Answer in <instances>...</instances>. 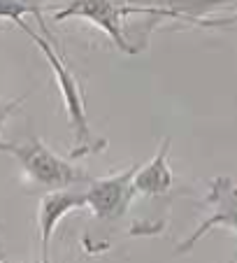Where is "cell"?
I'll return each instance as SVG.
<instances>
[{
  "mask_svg": "<svg viewBox=\"0 0 237 263\" xmlns=\"http://www.w3.org/2000/svg\"><path fill=\"white\" fill-rule=\"evenodd\" d=\"M86 208V196L79 189H54L40 203V238H42V261L49 263V240L54 235L58 221L68 212Z\"/></svg>",
  "mask_w": 237,
  "mask_h": 263,
  "instance_id": "8992f818",
  "label": "cell"
},
{
  "mask_svg": "<svg viewBox=\"0 0 237 263\" xmlns=\"http://www.w3.org/2000/svg\"><path fill=\"white\" fill-rule=\"evenodd\" d=\"M130 3L133 5L121 7L124 14L147 12V14H163L186 21H203L205 16L237 7V0H130Z\"/></svg>",
  "mask_w": 237,
  "mask_h": 263,
  "instance_id": "5b68a950",
  "label": "cell"
},
{
  "mask_svg": "<svg viewBox=\"0 0 237 263\" xmlns=\"http://www.w3.org/2000/svg\"><path fill=\"white\" fill-rule=\"evenodd\" d=\"M135 170H137V165L128 168L126 173L89 182V189L84 191L86 208H91L95 219H100V221H114V219H118L128 210L130 200L135 196V191H133Z\"/></svg>",
  "mask_w": 237,
  "mask_h": 263,
  "instance_id": "3957f363",
  "label": "cell"
},
{
  "mask_svg": "<svg viewBox=\"0 0 237 263\" xmlns=\"http://www.w3.org/2000/svg\"><path fill=\"white\" fill-rule=\"evenodd\" d=\"M3 263H12V261H3Z\"/></svg>",
  "mask_w": 237,
  "mask_h": 263,
  "instance_id": "30bf717a",
  "label": "cell"
},
{
  "mask_svg": "<svg viewBox=\"0 0 237 263\" xmlns=\"http://www.w3.org/2000/svg\"><path fill=\"white\" fill-rule=\"evenodd\" d=\"M168 149H170V138H163L158 154L149 161L147 165H137L133 177V191L144 196H161L170 191L172 186V173L168 165Z\"/></svg>",
  "mask_w": 237,
  "mask_h": 263,
  "instance_id": "52a82bcc",
  "label": "cell"
},
{
  "mask_svg": "<svg viewBox=\"0 0 237 263\" xmlns=\"http://www.w3.org/2000/svg\"><path fill=\"white\" fill-rule=\"evenodd\" d=\"M28 12H33V14L37 16L42 33H49V30L45 28V21H42L40 10L35 7L33 0H0V19H10V21H14V24H19Z\"/></svg>",
  "mask_w": 237,
  "mask_h": 263,
  "instance_id": "ba28073f",
  "label": "cell"
},
{
  "mask_svg": "<svg viewBox=\"0 0 237 263\" xmlns=\"http://www.w3.org/2000/svg\"><path fill=\"white\" fill-rule=\"evenodd\" d=\"M0 152L12 154L21 163L24 173L28 175L33 182L42 184L45 189H74L82 184H89V175L86 170L77 168L74 163L61 159L54 154L42 140L37 138H26L14 140V142H0Z\"/></svg>",
  "mask_w": 237,
  "mask_h": 263,
  "instance_id": "6da1fadb",
  "label": "cell"
},
{
  "mask_svg": "<svg viewBox=\"0 0 237 263\" xmlns=\"http://www.w3.org/2000/svg\"><path fill=\"white\" fill-rule=\"evenodd\" d=\"M16 26L26 30L30 40L40 47V51L45 54L47 63L51 65L54 70V77H56V84L61 89V96H63V105H65V112H68V119H70V126H72V133H74V142L82 147V144H89L91 140V128H89V119H86V105H84V96H82V86H79V80L77 74H72V70L63 63L56 49L51 47L49 40L40 37L24 19L19 21Z\"/></svg>",
  "mask_w": 237,
  "mask_h": 263,
  "instance_id": "7a4b0ae2",
  "label": "cell"
},
{
  "mask_svg": "<svg viewBox=\"0 0 237 263\" xmlns=\"http://www.w3.org/2000/svg\"><path fill=\"white\" fill-rule=\"evenodd\" d=\"M26 98H14V100H0V130H3V126L7 124V119H10L12 115H14L16 109L21 107V103H24Z\"/></svg>",
  "mask_w": 237,
  "mask_h": 263,
  "instance_id": "9c48e42d",
  "label": "cell"
},
{
  "mask_svg": "<svg viewBox=\"0 0 237 263\" xmlns=\"http://www.w3.org/2000/svg\"><path fill=\"white\" fill-rule=\"evenodd\" d=\"M54 19L56 21L86 19V21H91V24H95L98 28H103L121 51H126V54H135V49L126 42L124 28H121L124 12H121V7L116 5V0H72L65 10L56 12Z\"/></svg>",
  "mask_w": 237,
  "mask_h": 263,
  "instance_id": "277c9868",
  "label": "cell"
}]
</instances>
